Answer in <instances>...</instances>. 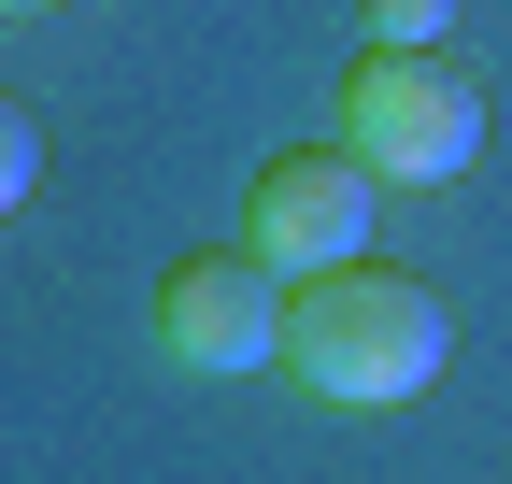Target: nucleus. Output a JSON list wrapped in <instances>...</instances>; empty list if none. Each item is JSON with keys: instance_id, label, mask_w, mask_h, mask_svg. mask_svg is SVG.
<instances>
[{"instance_id": "6", "label": "nucleus", "mask_w": 512, "mask_h": 484, "mask_svg": "<svg viewBox=\"0 0 512 484\" xmlns=\"http://www.w3.org/2000/svg\"><path fill=\"white\" fill-rule=\"evenodd\" d=\"M29 186H43V114H29L15 86H0V214H15Z\"/></svg>"}, {"instance_id": "7", "label": "nucleus", "mask_w": 512, "mask_h": 484, "mask_svg": "<svg viewBox=\"0 0 512 484\" xmlns=\"http://www.w3.org/2000/svg\"><path fill=\"white\" fill-rule=\"evenodd\" d=\"M0 15H43V0H0Z\"/></svg>"}, {"instance_id": "2", "label": "nucleus", "mask_w": 512, "mask_h": 484, "mask_svg": "<svg viewBox=\"0 0 512 484\" xmlns=\"http://www.w3.org/2000/svg\"><path fill=\"white\" fill-rule=\"evenodd\" d=\"M484 86L456 72V57H356L342 72V114H328V143H356L384 186H456V171H484Z\"/></svg>"}, {"instance_id": "3", "label": "nucleus", "mask_w": 512, "mask_h": 484, "mask_svg": "<svg viewBox=\"0 0 512 484\" xmlns=\"http://www.w3.org/2000/svg\"><path fill=\"white\" fill-rule=\"evenodd\" d=\"M370 214H384V171H370L356 143H285V157L242 186V242H256L285 285L356 271V257H370Z\"/></svg>"}, {"instance_id": "5", "label": "nucleus", "mask_w": 512, "mask_h": 484, "mask_svg": "<svg viewBox=\"0 0 512 484\" xmlns=\"http://www.w3.org/2000/svg\"><path fill=\"white\" fill-rule=\"evenodd\" d=\"M356 29L384 57H456V0H356Z\"/></svg>"}, {"instance_id": "4", "label": "nucleus", "mask_w": 512, "mask_h": 484, "mask_svg": "<svg viewBox=\"0 0 512 484\" xmlns=\"http://www.w3.org/2000/svg\"><path fill=\"white\" fill-rule=\"evenodd\" d=\"M157 342H171V371H285V271L256 257V242H214V257H171L157 271Z\"/></svg>"}, {"instance_id": "1", "label": "nucleus", "mask_w": 512, "mask_h": 484, "mask_svg": "<svg viewBox=\"0 0 512 484\" xmlns=\"http://www.w3.org/2000/svg\"><path fill=\"white\" fill-rule=\"evenodd\" d=\"M441 356H456V299H441L427 271H313L285 285V385H313L328 413H399L441 385Z\"/></svg>"}]
</instances>
